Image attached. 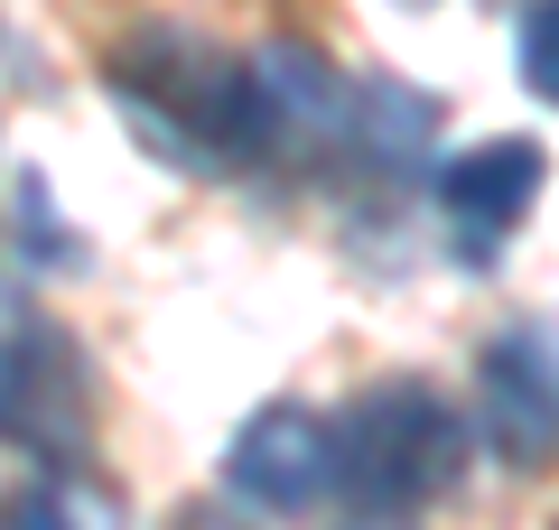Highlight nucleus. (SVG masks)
<instances>
[{"label": "nucleus", "instance_id": "1", "mask_svg": "<svg viewBox=\"0 0 559 530\" xmlns=\"http://www.w3.org/2000/svg\"><path fill=\"white\" fill-rule=\"evenodd\" d=\"M466 474V419L429 382H382L336 419V493L373 521L429 511Z\"/></svg>", "mask_w": 559, "mask_h": 530}, {"label": "nucleus", "instance_id": "2", "mask_svg": "<svg viewBox=\"0 0 559 530\" xmlns=\"http://www.w3.org/2000/svg\"><path fill=\"white\" fill-rule=\"evenodd\" d=\"M476 410L503 466L532 474L559 456V316H522L476 353Z\"/></svg>", "mask_w": 559, "mask_h": 530}, {"label": "nucleus", "instance_id": "3", "mask_svg": "<svg viewBox=\"0 0 559 530\" xmlns=\"http://www.w3.org/2000/svg\"><path fill=\"white\" fill-rule=\"evenodd\" d=\"M224 484H234L242 503H261V511L326 503V484H336V429H326L318 410H299V400H271L261 419L234 429V447H224Z\"/></svg>", "mask_w": 559, "mask_h": 530}, {"label": "nucleus", "instance_id": "4", "mask_svg": "<svg viewBox=\"0 0 559 530\" xmlns=\"http://www.w3.org/2000/svg\"><path fill=\"white\" fill-rule=\"evenodd\" d=\"M540 196V149L532 140H485V149H457L439 168V205L466 242H503Z\"/></svg>", "mask_w": 559, "mask_h": 530}, {"label": "nucleus", "instance_id": "5", "mask_svg": "<svg viewBox=\"0 0 559 530\" xmlns=\"http://www.w3.org/2000/svg\"><path fill=\"white\" fill-rule=\"evenodd\" d=\"M522 84L559 112V0H532L522 10Z\"/></svg>", "mask_w": 559, "mask_h": 530}, {"label": "nucleus", "instance_id": "6", "mask_svg": "<svg viewBox=\"0 0 559 530\" xmlns=\"http://www.w3.org/2000/svg\"><path fill=\"white\" fill-rule=\"evenodd\" d=\"M38 345H20V335H0V429H20L28 400H38Z\"/></svg>", "mask_w": 559, "mask_h": 530}, {"label": "nucleus", "instance_id": "7", "mask_svg": "<svg viewBox=\"0 0 559 530\" xmlns=\"http://www.w3.org/2000/svg\"><path fill=\"white\" fill-rule=\"evenodd\" d=\"M0 530H57V503H38V493H20V503L0 511Z\"/></svg>", "mask_w": 559, "mask_h": 530}]
</instances>
